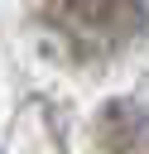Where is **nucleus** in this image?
I'll list each match as a JSON object with an SVG mask.
<instances>
[{"label":"nucleus","instance_id":"1","mask_svg":"<svg viewBox=\"0 0 149 154\" xmlns=\"http://www.w3.org/2000/svg\"><path fill=\"white\" fill-rule=\"evenodd\" d=\"M43 29L82 63L125 53L149 29V0H38Z\"/></svg>","mask_w":149,"mask_h":154}]
</instances>
